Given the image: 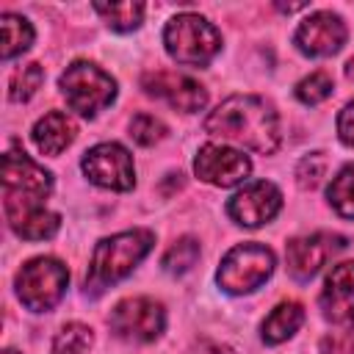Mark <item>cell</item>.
<instances>
[{
    "instance_id": "cell-1",
    "label": "cell",
    "mask_w": 354,
    "mask_h": 354,
    "mask_svg": "<svg viewBox=\"0 0 354 354\" xmlns=\"http://www.w3.org/2000/svg\"><path fill=\"white\" fill-rule=\"evenodd\" d=\"M205 130L210 136L235 141L252 152L271 155L279 147V119L277 111L252 94H235L224 100L207 119Z\"/></svg>"
},
{
    "instance_id": "cell-2",
    "label": "cell",
    "mask_w": 354,
    "mask_h": 354,
    "mask_svg": "<svg viewBox=\"0 0 354 354\" xmlns=\"http://www.w3.org/2000/svg\"><path fill=\"white\" fill-rule=\"evenodd\" d=\"M53 191V174L33 163L25 152L8 149L3 155V205L6 216L19 210L44 207V199Z\"/></svg>"
},
{
    "instance_id": "cell-3",
    "label": "cell",
    "mask_w": 354,
    "mask_h": 354,
    "mask_svg": "<svg viewBox=\"0 0 354 354\" xmlns=\"http://www.w3.org/2000/svg\"><path fill=\"white\" fill-rule=\"evenodd\" d=\"M152 232L149 230H127L111 238H102L91 257L88 282L91 285H111L124 279L152 249Z\"/></svg>"
},
{
    "instance_id": "cell-4",
    "label": "cell",
    "mask_w": 354,
    "mask_h": 354,
    "mask_svg": "<svg viewBox=\"0 0 354 354\" xmlns=\"http://www.w3.org/2000/svg\"><path fill=\"white\" fill-rule=\"evenodd\" d=\"M166 53L185 66H205L221 50L218 30L199 14H177L163 30Z\"/></svg>"
},
{
    "instance_id": "cell-5",
    "label": "cell",
    "mask_w": 354,
    "mask_h": 354,
    "mask_svg": "<svg viewBox=\"0 0 354 354\" xmlns=\"http://www.w3.org/2000/svg\"><path fill=\"white\" fill-rule=\"evenodd\" d=\"M58 86H61V94L66 97V105L86 119H94L116 97V80L88 61L69 64Z\"/></svg>"
},
{
    "instance_id": "cell-6",
    "label": "cell",
    "mask_w": 354,
    "mask_h": 354,
    "mask_svg": "<svg viewBox=\"0 0 354 354\" xmlns=\"http://www.w3.org/2000/svg\"><path fill=\"white\" fill-rule=\"evenodd\" d=\"M274 271V252L263 243H238L232 246L218 266L216 282L227 293H252L257 290Z\"/></svg>"
},
{
    "instance_id": "cell-7",
    "label": "cell",
    "mask_w": 354,
    "mask_h": 354,
    "mask_svg": "<svg viewBox=\"0 0 354 354\" xmlns=\"http://www.w3.org/2000/svg\"><path fill=\"white\" fill-rule=\"evenodd\" d=\"M69 282V271L55 257H33L17 274V296L33 313L53 310Z\"/></svg>"
},
{
    "instance_id": "cell-8",
    "label": "cell",
    "mask_w": 354,
    "mask_h": 354,
    "mask_svg": "<svg viewBox=\"0 0 354 354\" xmlns=\"http://www.w3.org/2000/svg\"><path fill=\"white\" fill-rule=\"evenodd\" d=\"M163 326H166V310H163V304L155 301V299H147V296L124 299L111 313V329L122 340L149 343V340L160 337Z\"/></svg>"
},
{
    "instance_id": "cell-9",
    "label": "cell",
    "mask_w": 354,
    "mask_h": 354,
    "mask_svg": "<svg viewBox=\"0 0 354 354\" xmlns=\"http://www.w3.org/2000/svg\"><path fill=\"white\" fill-rule=\"evenodd\" d=\"M83 171L86 177L108 191H130L136 185V169H133V158L130 152L116 144V141H105L91 147L83 155Z\"/></svg>"
},
{
    "instance_id": "cell-10",
    "label": "cell",
    "mask_w": 354,
    "mask_h": 354,
    "mask_svg": "<svg viewBox=\"0 0 354 354\" xmlns=\"http://www.w3.org/2000/svg\"><path fill=\"white\" fill-rule=\"evenodd\" d=\"M194 171L199 180L210 183V185H218V188H230V185H238L241 180L249 177L252 171V163L243 152L232 149V147H224V144H205L199 152H196V160H194Z\"/></svg>"
},
{
    "instance_id": "cell-11",
    "label": "cell",
    "mask_w": 354,
    "mask_h": 354,
    "mask_svg": "<svg viewBox=\"0 0 354 354\" xmlns=\"http://www.w3.org/2000/svg\"><path fill=\"white\" fill-rule=\"evenodd\" d=\"M279 207H282V194L277 191V185L257 180L241 188L230 199L227 213L241 227H260V224H268L279 213Z\"/></svg>"
},
{
    "instance_id": "cell-12",
    "label": "cell",
    "mask_w": 354,
    "mask_h": 354,
    "mask_svg": "<svg viewBox=\"0 0 354 354\" xmlns=\"http://www.w3.org/2000/svg\"><path fill=\"white\" fill-rule=\"evenodd\" d=\"M346 241L340 235L332 232H315V235H304V238H293L285 246V257H288V271L296 279H313L321 266L337 252L343 249Z\"/></svg>"
},
{
    "instance_id": "cell-13",
    "label": "cell",
    "mask_w": 354,
    "mask_h": 354,
    "mask_svg": "<svg viewBox=\"0 0 354 354\" xmlns=\"http://www.w3.org/2000/svg\"><path fill=\"white\" fill-rule=\"evenodd\" d=\"M293 39L304 55H313V58L335 55L346 41V25L332 11H315L299 22Z\"/></svg>"
},
{
    "instance_id": "cell-14",
    "label": "cell",
    "mask_w": 354,
    "mask_h": 354,
    "mask_svg": "<svg viewBox=\"0 0 354 354\" xmlns=\"http://www.w3.org/2000/svg\"><path fill=\"white\" fill-rule=\"evenodd\" d=\"M321 310L335 326H354V260L332 266L321 290Z\"/></svg>"
},
{
    "instance_id": "cell-15",
    "label": "cell",
    "mask_w": 354,
    "mask_h": 354,
    "mask_svg": "<svg viewBox=\"0 0 354 354\" xmlns=\"http://www.w3.org/2000/svg\"><path fill=\"white\" fill-rule=\"evenodd\" d=\"M144 91L152 97L166 100L171 108L183 111V113H194L202 111L207 102V91L188 75H177V72H149L141 80Z\"/></svg>"
},
{
    "instance_id": "cell-16",
    "label": "cell",
    "mask_w": 354,
    "mask_h": 354,
    "mask_svg": "<svg viewBox=\"0 0 354 354\" xmlns=\"http://www.w3.org/2000/svg\"><path fill=\"white\" fill-rule=\"evenodd\" d=\"M77 136V124L64 111H50L33 124V144L44 155H61Z\"/></svg>"
},
{
    "instance_id": "cell-17",
    "label": "cell",
    "mask_w": 354,
    "mask_h": 354,
    "mask_svg": "<svg viewBox=\"0 0 354 354\" xmlns=\"http://www.w3.org/2000/svg\"><path fill=\"white\" fill-rule=\"evenodd\" d=\"M11 230L25 238V241H44V238H53L61 227V216L47 210V207H33V210H19V213H11L6 216Z\"/></svg>"
},
{
    "instance_id": "cell-18",
    "label": "cell",
    "mask_w": 354,
    "mask_h": 354,
    "mask_svg": "<svg viewBox=\"0 0 354 354\" xmlns=\"http://www.w3.org/2000/svg\"><path fill=\"white\" fill-rule=\"evenodd\" d=\"M301 321H304V307L299 301H279L268 313V318L263 321V326H260L263 332L260 335H263V340L268 346H277V343L293 337L296 329L301 326Z\"/></svg>"
},
{
    "instance_id": "cell-19",
    "label": "cell",
    "mask_w": 354,
    "mask_h": 354,
    "mask_svg": "<svg viewBox=\"0 0 354 354\" xmlns=\"http://www.w3.org/2000/svg\"><path fill=\"white\" fill-rule=\"evenodd\" d=\"M0 55L3 61H11L17 55H22L30 44H33V28L25 17L19 14H3L0 17Z\"/></svg>"
},
{
    "instance_id": "cell-20",
    "label": "cell",
    "mask_w": 354,
    "mask_h": 354,
    "mask_svg": "<svg viewBox=\"0 0 354 354\" xmlns=\"http://www.w3.org/2000/svg\"><path fill=\"white\" fill-rule=\"evenodd\" d=\"M97 14H102V19L113 28V30H136L144 19V3L138 0H124V3H97L94 6Z\"/></svg>"
},
{
    "instance_id": "cell-21",
    "label": "cell",
    "mask_w": 354,
    "mask_h": 354,
    "mask_svg": "<svg viewBox=\"0 0 354 354\" xmlns=\"http://www.w3.org/2000/svg\"><path fill=\"white\" fill-rule=\"evenodd\" d=\"M326 196H329V205L343 216V218H354V163L343 166L329 188H326Z\"/></svg>"
},
{
    "instance_id": "cell-22",
    "label": "cell",
    "mask_w": 354,
    "mask_h": 354,
    "mask_svg": "<svg viewBox=\"0 0 354 354\" xmlns=\"http://www.w3.org/2000/svg\"><path fill=\"white\" fill-rule=\"evenodd\" d=\"M91 329L83 324H66L53 340V354H88L91 348Z\"/></svg>"
},
{
    "instance_id": "cell-23",
    "label": "cell",
    "mask_w": 354,
    "mask_h": 354,
    "mask_svg": "<svg viewBox=\"0 0 354 354\" xmlns=\"http://www.w3.org/2000/svg\"><path fill=\"white\" fill-rule=\"evenodd\" d=\"M196 257H199V243L185 235V238L174 241V243L166 249V254H163V268H166L169 274H185V271L194 268Z\"/></svg>"
},
{
    "instance_id": "cell-24",
    "label": "cell",
    "mask_w": 354,
    "mask_h": 354,
    "mask_svg": "<svg viewBox=\"0 0 354 354\" xmlns=\"http://www.w3.org/2000/svg\"><path fill=\"white\" fill-rule=\"evenodd\" d=\"M41 80H44V69H41L39 64H25L22 69H17V72L11 75L8 97H11L14 102H25V100H30V97L39 91Z\"/></svg>"
},
{
    "instance_id": "cell-25",
    "label": "cell",
    "mask_w": 354,
    "mask_h": 354,
    "mask_svg": "<svg viewBox=\"0 0 354 354\" xmlns=\"http://www.w3.org/2000/svg\"><path fill=\"white\" fill-rule=\"evenodd\" d=\"M329 94H332V77H329L326 72H313L310 77L299 80V86H296V97H299L304 105H318V102H324Z\"/></svg>"
},
{
    "instance_id": "cell-26",
    "label": "cell",
    "mask_w": 354,
    "mask_h": 354,
    "mask_svg": "<svg viewBox=\"0 0 354 354\" xmlns=\"http://www.w3.org/2000/svg\"><path fill=\"white\" fill-rule=\"evenodd\" d=\"M130 136L136 144L141 147H152L158 144L163 136H166V124L160 119H155L152 113H138L133 122H130Z\"/></svg>"
},
{
    "instance_id": "cell-27",
    "label": "cell",
    "mask_w": 354,
    "mask_h": 354,
    "mask_svg": "<svg viewBox=\"0 0 354 354\" xmlns=\"http://www.w3.org/2000/svg\"><path fill=\"white\" fill-rule=\"evenodd\" d=\"M296 177H299V185L301 188H313L321 177H324V158L321 155H310L299 163L296 169Z\"/></svg>"
},
{
    "instance_id": "cell-28",
    "label": "cell",
    "mask_w": 354,
    "mask_h": 354,
    "mask_svg": "<svg viewBox=\"0 0 354 354\" xmlns=\"http://www.w3.org/2000/svg\"><path fill=\"white\" fill-rule=\"evenodd\" d=\"M318 354H354V337L346 332H332L321 337Z\"/></svg>"
},
{
    "instance_id": "cell-29",
    "label": "cell",
    "mask_w": 354,
    "mask_h": 354,
    "mask_svg": "<svg viewBox=\"0 0 354 354\" xmlns=\"http://www.w3.org/2000/svg\"><path fill=\"white\" fill-rule=\"evenodd\" d=\"M337 136L343 144L354 147V102H348L337 116Z\"/></svg>"
},
{
    "instance_id": "cell-30",
    "label": "cell",
    "mask_w": 354,
    "mask_h": 354,
    "mask_svg": "<svg viewBox=\"0 0 354 354\" xmlns=\"http://www.w3.org/2000/svg\"><path fill=\"white\" fill-rule=\"evenodd\" d=\"M191 354H230V348L216 340H196L191 346Z\"/></svg>"
},
{
    "instance_id": "cell-31",
    "label": "cell",
    "mask_w": 354,
    "mask_h": 354,
    "mask_svg": "<svg viewBox=\"0 0 354 354\" xmlns=\"http://www.w3.org/2000/svg\"><path fill=\"white\" fill-rule=\"evenodd\" d=\"M346 75L354 80V55H351V58H348V64H346Z\"/></svg>"
},
{
    "instance_id": "cell-32",
    "label": "cell",
    "mask_w": 354,
    "mask_h": 354,
    "mask_svg": "<svg viewBox=\"0 0 354 354\" xmlns=\"http://www.w3.org/2000/svg\"><path fill=\"white\" fill-rule=\"evenodd\" d=\"M3 354H17V351H14V348H6V351H3Z\"/></svg>"
}]
</instances>
